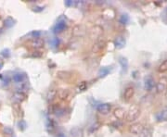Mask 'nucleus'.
I'll use <instances>...</instances> for the list:
<instances>
[{"label": "nucleus", "instance_id": "nucleus-2", "mask_svg": "<svg viewBox=\"0 0 167 137\" xmlns=\"http://www.w3.org/2000/svg\"><path fill=\"white\" fill-rule=\"evenodd\" d=\"M67 27H68V23L65 21L64 19L61 18L57 21V23L54 25L53 27V33L55 34H59V33H61L62 32H64V31L67 29Z\"/></svg>", "mask_w": 167, "mask_h": 137}, {"label": "nucleus", "instance_id": "nucleus-15", "mask_svg": "<svg viewBox=\"0 0 167 137\" xmlns=\"http://www.w3.org/2000/svg\"><path fill=\"white\" fill-rule=\"evenodd\" d=\"M57 96L61 100H67L70 96V92L67 89H59L57 91Z\"/></svg>", "mask_w": 167, "mask_h": 137}, {"label": "nucleus", "instance_id": "nucleus-5", "mask_svg": "<svg viewBox=\"0 0 167 137\" xmlns=\"http://www.w3.org/2000/svg\"><path fill=\"white\" fill-rule=\"evenodd\" d=\"M155 87H156V90L158 93H162L164 92L167 90V78L162 77L159 80L158 83L155 84Z\"/></svg>", "mask_w": 167, "mask_h": 137}, {"label": "nucleus", "instance_id": "nucleus-6", "mask_svg": "<svg viewBox=\"0 0 167 137\" xmlns=\"http://www.w3.org/2000/svg\"><path fill=\"white\" fill-rule=\"evenodd\" d=\"M27 80V77L25 75V73H22V72H16L12 75V81L14 82L15 84H24Z\"/></svg>", "mask_w": 167, "mask_h": 137}, {"label": "nucleus", "instance_id": "nucleus-20", "mask_svg": "<svg viewBox=\"0 0 167 137\" xmlns=\"http://www.w3.org/2000/svg\"><path fill=\"white\" fill-rule=\"evenodd\" d=\"M56 130V123L52 119H49L46 122V131L49 132V134H52V132Z\"/></svg>", "mask_w": 167, "mask_h": 137}, {"label": "nucleus", "instance_id": "nucleus-31", "mask_svg": "<svg viewBox=\"0 0 167 137\" xmlns=\"http://www.w3.org/2000/svg\"><path fill=\"white\" fill-rule=\"evenodd\" d=\"M3 132H4V134H5L6 135H12L14 134L13 130L10 127H5V128H4Z\"/></svg>", "mask_w": 167, "mask_h": 137}, {"label": "nucleus", "instance_id": "nucleus-37", "mask_svg": "<svg viewBox=\"0 0 167 137\" xmlns=\"http://www.w3.org/2000/svg\"><path fill=\"white\" fill-rule=\"evenodd\" d=\"M165 96H166V98H167V91H166V95Z\"/></svg>", "mask_w": 167, "mask_h": 137}, {"label": "nucleus", "instance_id": "nucleus-3", "mask_svg": "<svg viewBox=\"0 0 167 137\" xmlns=\"http://www.w3.org/2000/svg\"><path fill=\"white\" fill-rule=\"evenodd\" d=\"M106 45V42L104 39H102L101 37L98 38L96 40V42L94 43L93 45V47H92V52L97 54V53H99L101 51V50L104 48V46Z\"/></svg>", "mask_w": 167, "mask_h": 137}, {"label": "nucleus", "instance_id": "nucleus-19", "mask_svg": "<svg viewBox=\"0 0 167 137\" xmlns=\"http://www.w3.org/2000/svg\"><path fill=\"white\" fill-rule=\"evenodd\" d=\"M111 72V68L110 67H102L98 70V78H105L106 76H108L110 72Z\"/></svg>", "mask_w": 167, "mask_h": 137}, {"label": "nucleus", "instance_id": "nucleus-9", "mask_svg": "<svg viewBox=\"0 0 167 137\" xmlns=\"http://www.w3.org/2000/svg\"><path fill=\"white\" fill-rule=\"evenodd\" d=\"M143 129H144V126H143V125H142L141 123L136 122V123H133V124L130 126V128H129V132H131V134H137V135H138V134L142 132Z\"/></svg>", "mask_w": 167, "mask_h": 137}, {"label": "nucleus", "instance_id": "nucleus-27", "mask_svg": "<svg viewBox=\"0 0 167 137\" xmlns=\"http://www.w3.org/2000/svg\"><path fill=\"white\" fill-rule=\"evenodd\" d=\"M49 43H50V45L52 46L53 48H55V47H58V46L59 45V43H61V41H59V37H53L50 40Z\"/></svg>", "mask_w": 167, "mask_h": 137}, {"label": "nucleus", "instance_id": "nucleus-17", "mask_svg": "<svg viewBox=\"0 0 167 137\" xmlns=\"http://www.w3.org/2000/svg\"><path fill=\"white\" fill-rule=\"evenodd\" d=\"M119 64H120L121 68H122V72H126L127 70H128V66H129L127 58L125 57H119Z\"/></svg>", "mask_w": 167, "mask_h": 137}, {"label": "nucleus", "instance_id": "nucleus-14", "mask_svg": "<svg viewBox=\"0 0 167 137\" xmlns=\"http://www.w3.org/2000/svg\"><path fill=\"white\" fill-rule=\"evenodd\" d=\"M134 94H135V89L132 87V86H128V87H126L125 90V92H124L125 100H126V101L130 100L133 97Z\"/></svg>", "mask_w": 167, "mask_h": 137}, {"label": "nucleus", "instance_id": "nucleus-13", "mask_svg": "<svg viewBox=\"0 0 167 137\" xmlns=\"http://www.w3.org/2000/svg\"><path fill=\"white\" fill-rule=\"evenodd\" d=\"M156 120L158 122H164V121H167V108H164L158 112L156 114Z\"/></svg>", "mask_w": 167, "mask_h": 137}, {"label": "nucleus", "instance_id": "nucleus-28", "mask_svg": "<svg viewBox=\"0 0 167 137\" xmlns=\"http://www.w3.org/2000/svg\"><path fill=\"white\" fill-rule=\"evenodd\" d=\"M17 125H18L19 130H21V131H24L25 129L27 128V123L23 120H20Z\"/></svg>", "mask_w": 167, "mask_h": 137}, {"label": "nucleus", "instance_id": "nucleus-18", "mask_svg": "<svg viewBox=\"0 0 167 137\" xmlns=\"http://www.w3.org/2000/svg\"><path fill=\"white\" fill-rule=\"evenodd\" d=\"M155 87V83H154V80L152 79V77H147L145 79V88L146 90L148 91H152L153 90V88Z\"/></svg>", "mask_w": 167, "mask_h": 137}, {"label": "nucleus", "instance_id": "nucleus-10", "mask_svg": "<svg viewBox=\"0 0 167 137\" xmlns=\"http://www.w3.org/2000/svg\"><path fill=\"white\" fill-rule=\"evenodd\" d=\"M86 33V29L83 25L79 24V25H75L73 29V34L75 36H82Z\"/></svg>", "mask_w": 167, "mask_h": 137}, {"label": "nucleus", "instance_id": "nucleus-8", "mask_svg": "<svg viewBox=\"0 0 167 137\" xmlns=\"http://www.w3.org/2000/svg\"><path fill=\"white\" fill-rule=\"evenodd\" d=\"M113 44H114L115 48H117V49L124 48L125 46V44H126L125 38L123 36V35H119V36H117L116 38L114 39Z\"/></svg>", "mask_w": 167, "mask_h": 137}, {"label": "nucleus", "instance_id": "nucleus-12", "mask_svg": "<svg viewBox=\"0 0 167 137\" xmlns=\"http://www.w3.org/2000/svg\"><path fill=\"white\" fill-rule=\"evenodd\" d=\"M103 33V30L101 27L99 26H95L94 28L92 29V31H91V36H92L94 39H98L101 37V34Z\"/></svg>", "mask_w": 167, "mask_h": 137}, {"label": "nucleus", "instance_id": "nucleus-29", "mask_svg": "<svg viewBox=\"0 0 167 137\" xmlns=\"http://www.w3.org/2000/svg\"><path fill=\"white\" fill-rule=\"evenodd\" d=\"M30 36L33 39H36V38H41V32L40 31H33V32L30 33Z\"/></svg>", "mask_w": 167, "mask_h": 137}, {"label": "nucleus", "instance_id": "nucleus-22", "mask_svg": "<svg viewBox=\"0 0 167 137\" xmlns=\"http://www.w3.org/2000/svg\"><path fill=\"white\" fill-rule=\"evenodd\" d=\"M56 97H57V90L55 89H52V90H49L48 92L46 94V100L48 101V102H51V101H53Z\"/></svg>", "mask_w": 167, "mask_h": 137}, {"label": "nucleus", "instance_id": "nucleus-4", "mask_svg": "<svg viewBox=\"0 0 167 137\" xmlns=\"http://www.w3.org/2000/svg\"><path fill=\"white\" fill-rule=\"evenodd\" d=\"M27 98V94L20 92V91H16L13 95H12V100L16 104H21L23 101H25Z\"/></svg>", "mask_w": 167, "mask_h": 137}, {"label": "nucleus", "instance_id": "nucleus-26", "mask_svg": "<svg viewBox=\"0 0 167 137\" xmlns=\"http://www.w3.org/2000/svg\"><path fill=\"white\" fill-rule=\"evenodd\" d=\"M119 21H120L121 24H127L129 22V16L127 14H122L120 19H119Z\"/></svg>", "mask_w": 167, "mask_h": 137}, {"label": "nucleus", "instance_id": "nucleus-11", "mask_svg": "<svg viewBox=\"0 0 167 137\" xmlns=\"http://www.w3.org/2000/svg\"><path fill=\"white\" fill-rule=\"evenodd\" d=\"M113 115H114V117L118 120H124L125 119V110L124 108H117L114 109Z\"/></svg>", "mask_w": 167, "mask_h": 137}, {"label": "nucleus", "instance_id": "nucleus-23", "mask_svg": "<svg viewBox=\"0 0 167 137\" xmlns=\"http://www.w3.org/2000/svg\"><path fill=\"white\" fill-rule=\"evenodd\" d=\"M158 70H159V72H162V73L167 72V58L162 61L160 65H159Z\"/></svg>", "mask_w": 167, "mask_h": 137}, {"label": "nucleus", "instance_id": "nucleus-30", "mask_svg": "<svg viewBox=\"0 0 167 137\" xmlns=\"http://www.w3.org/2000/svg\"><path fill=\"white\" fill-rule=\"evenodd\" d=\"M0 54H1L2 57H4L5 58H7V57H10V50L9 48H5L0 52Z\"/></svg>", "mask_w": 167, "mask_h": 137}, {"label": "nucleus", "instance_id": "nucleus-35", "mask_svg": "<svg viewBox=\"0 0 167 137\" xmlns=\"http://www.w3.org/2000/svg\"><path fill=\"white\" fill-rule=\"evenodd\" d=\"M58 137H65V135L63 134H59L58 135Z\"/></svg>", "mask_w": 167, "mask_h": 137}, {"label": "nucleus", "instance_id": "nucleus-16", "mask_svg": "<svg viewBox=\"0 0 167 137\" xmlns=\"http://www.w3.org/2000/svg\"><path fill=\"white\" fill-rule=\"evenodd\" d=\"M44 44H45V42L42 38H36V39H33V40L31 41V46L32 47H34L35 49H38V48H41L44 46Z\"/></svg>", "mask_w": 167, "mask_h": 137}, {"label": "nucleus", "instance_id": "nucleus-24", "mask_svg": "<svg viewBox=\"0 0 167 137\" xmlns=\"http://www.w3.org/2000/svg\"><path fill=\"white\" fill-rule=\"evenodd\" d=\"M87 87H88V85H87V83H86V81H83V82H81V83L78 84L77 90H78L79 92H85L86 90L87 89Z\"/></svg>", "mask_w": 167, "mask_h": 137}, {"label": "nucleus", "instance_id": "nucleus-36", "mask_svg": "<svg viewBox=\"0 0 167 137\" xmlns=\"http://www.w3.org/2000/svg\"><path fill=\"white\" fill-rule=\"evenodd\" d=\"M2 67H3V62H2V61H0V70L2 69Z\"/></svg>", "mask_w": 167, "mask_h": 137}, {"label": "nucleus", "instance_id": "nucleus-7", "mask_svg": "<svg viewBox=\"0 0 167 137\" xmlns=\"http://www.w3.org/2000/svg\"><path fill=\"white\" fill-rule=\"evenodd\" d=\"M97 109H98V111L100 113V114L107 115L110 112L111 106L109 103H101L97 107Z\"/></svg>", "mask_w": 167, "mask_h": 137}, {"label": "nucleus", "instance_id": "nucleus-21", "mask_svg": "<svg viewBox=\"0 0 167 137\" xmlns=\"http://www.w3.org/2000/svg\"><path fill=\"white\" fill-rule=\"evenodd\" d=\"M138 137H152V130L149 127H144L142 132L138 134Z\"/></svg>", "mask_w": 167, "mask_h": 137}, {"label": "nucleus", "instance_id": "nucleus-32", "mask_svg": "<svg viewBox=\"0 0 167 137\" xmlns=\"http://www.w3.org/2000/svg\"><path fill=\"white\" fill-rule=\"evenodd\" d=\"M58 109L59 107L57 105H51L49 107V112L50 113H55V112H58Z\"/></svg>", "mask_w": 167, "mask_h": 137}, {"label": "nucleus", "instance_id": "nucleus-25", "mask_svg": "<svg viewBox=\"0 0 167 137\" xmlns=\"http://www.w3.org/2000/svg\"><path fill=\"white\" fill-rule=\"evenodd\" d=\"M15 24V21L11 17H7L5 19V26L6 28H11Z\"/></svg>", "mask_w": 167, "mask_h": 137}, {"label": "nucleus", "instance_id": "nucleus-34", "mask_svg": "<svg viewBox=\"0 0 167 137\" xmlns=\"http://www.w3.org/2000/svg\"><path fill=\"white\" fill-rule=\"evenodd\" d=\"M43 10H44V7H40V6H36L33 9V11H34V12H41Z\"/></svg>", "mask_w": 167, "mask_h": 137}, {"label": "nucleus", "instance_id": "nucleus-33", "mask_svg": "<svg viewBox=\"0 0 167 137\" xmlns=\"http://www.w3.org/2000/svg\"><path fill=\"white\" fill-rule=\"evenodd\" d=\"M76 3H77L76 1H71V0H67V1H65V6H67V7H73V6H74Z\"/></svg>", "mask_w": 167, "mask_h": 137}, {"label": "nucleus", "instance_id": "nucleus-1", "mask_svg": "<svg viewBox=\"0 0 167 137\" xmlns=\"http://www.w3.org/2000/svg\"><path fill=\"white\" fill-rule=\"evenodd\" d=\"M139 115H140V109H139L137 106L134 105L129 108V110L127 111L126 120L130 121V122H132V121H135L137 120Z\"/></svg>", "mask_w": 167, "mask_h": 137}]
</instances>
